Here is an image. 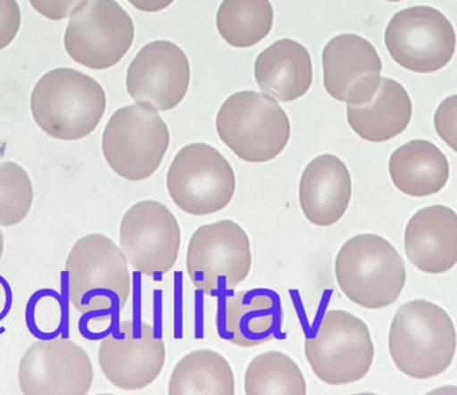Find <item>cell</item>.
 I'll list each match as a JSON object with an SVG mask.
<instances>
[{
	"label": "cell",
	"instance_id": "6da1fadb",
	"mask_svg": "<svg viewBox=\"0 0 457 395\" xmlns=\"http://www.w3.org/2000/svg\"><path fill=\"white\" fill-rule=\"evenodd\" d=\"M67 294L83 316H114L131 292L129 262L122 249L104 234L80 238L67 257Z\"/></svg>",
	"mask_w": 457,
	"mask_h": 395
},
{
	"label": "cell",
	"instance_id": "7a4b0ae2",
	"mask_svg": "<svg viewBox=\"0 0 457 395\" xmlns=\"http://www.w3.org/2000/svg\"><path fill=\"white\" fill-rule=\"evenodd\" d=\"M456 346L445 309L424 300L400 306L389 330V353L400 372L415 380L437 377L453 364Z\"/></svg>",
	"mask_w": 457,
	"mask_h": 395
},
{
	"label": "cell",
	"instance_id": "3957f363",
	"mask_svg": "<svg viewBox=\"0 0 457 395\" xmlns=\"http://www.w3.org/2000/svg\"><path fill=\"white\" fill-rule=\"evenodd\" d=\"M106 104L104 87L74 69L47 72L31 94L35 123L59 141H79L90 136L104 118Z\"/></svg>",
	"mask_w": 457,
	"mask_h": 395
},
{
	"label": "cell",
	"instance_id": "277c9868",
	"mask_svg": "<svg viewBox=\"0 0 457 395\" xmlns=\"http://www.w3.org/2000/svg\"><path fill=\"white\" fill-rule=\"evenodd\" d=\"M335 271L345 297L370 310L396 302L407 281L402 255L376 234L348 239L336 257Z\"/></svg>",
	"mask_w": 457,
	"mask_h": 395
},
{
	"label": "cell",
	"instance_id": "5b68a950",
	"mask_svg": "<svg viewBox=\"0 0 457 395\" xmlns=\"http://www.w3.org/2000/svg\"><path fill=\"white\" fill-rule=\"evenodd\" d=\"M225 144L249 163L278 157L290 139L289 117L276 99L257 91H239L222 103L216 119Z\"/></svg>",
	"mask_w": 457,
	"mask_h": 395
},
{
	"label": "cell",
	"instance_id": "8992f818",
	"mask_svg": "<svg viewBox=\"0 0 457 395\" xmlns=\"http://www.w3.org/2000/svg\"><path fill=\"white\" fill-rule=\"evenodd\" d=\"M170 144V133L157 110L130 104L117 110L102 136L107 165L128 181L149 179L160 169Z\"/></svg>",
	"mask_w": 457,
	"mask_h": 395
},
{
	"label": "cell",
	"instance_id": "52a82bcc",
	"mask_svg": "<svg viewBox=\"0 0 457 395\" xmlns=\"http://www.w3.org/2000/svg\"><path fill=\"white\" fill-rule=\"evenodd\" d=\"M305 357L316 377L330 386L361 381L375 358L367 324L344 310L322 316L313 337L305 340Z\"/></svg>",
	"mask_w": 457,
	"mask_h": 395
},
{
	"label": "cell",
	"instance_id": "ba28073f",
	"mask_svg": "<svg viewBox=\"0 0 457 395\" xmlns=\"http://www.w3.org/2000/svg\"><path fill=\"white\" fill-rule=\"evenodd\" d=\"M187 268L197 292L211 297L233 292L252 270L246 231L228 219L201 226L190 238Z\"/></svg>",
	"mask_w": 457,
	"mask_h": 395
},
{
	"label": "cell",
	"instance_id": "9c48e42d",
	"mask_svg": "<svg viewBox=\"0 0 457 395\" xmlns=\"http://www.w3.org/2000/svg\"><path fill=\"white\" fill-rule=\"evenodd\" d=\"M236 184L227 158L206 144H190L179 150L166 178L171 201L182 211L197 217L227 209Z\"/></svg>",
	"mask_w": 457,
	"mask_h": 395
},
{
	"label": "cell",
	"instance_id": "30bf717a",
	"mask_svg": "<svg viewBox=\"0 0 457 395\" xmlns=\"http://www.w3.org/2000/svg\"><path fill=\"white\" fill-rule=\"evenodd\" d=\"M386 45L399 66L418 74L445 69L456 50V34L445 13L428 5L405 8L392 16Z\"/></svg>",
	"mask_w": 457,
	"mask_h": 395
},
{
	"label": "cell",
	"instance_id": "8fae6325",
	"mask_svg": "<svg viewBox=\"0 0 457 395\" xmlns=\"http://www.w3.org/2000/svg\"><path fill=\"white\" fill-rule=\"evenodd\" d=\"M134 40V23L115 0H91L70 19L64 48L77 63L93 70L112 69Z\"/></svg>",
	"mask_w": 457,
	"mask_h": 395
},
{
	"label": "cell",
	"instance_id": "7c38bea8",
	"mask_svg": "<svg viewBox=\"0 0 457 395\" xmlns=\"http://www.w3.org/2000/svg\"><path fill=\"white\" fill-rule=\"evenodd\" d=\"M120 238L129 265L144 276H163L179 259L181 227L161 202L149 199L133 204L123 215Z\"/></svg>",
	"mask_w": 457,
	"mask_h": 395
},
{
	"label": "cell",
	"instance_id": "4fadbf2b",
	"mask_svg": "<svg viewBox=\"0 0 457 395\" xmlns=\"http://www.w3.org/2000/svg\"><path fill=\"white\" fill-rule=\"evenodd\" d=\"M98 361L106 380L122 391H141L152 385L166 362V346L152 325L122 321L98 349Z\"/></svg>",
	"mask_w": 457,
	"mask_h": 395
},
{
	"label": "cell",
	"instance_id": "5bb4252c",
	"mask_svg": "<svg viewBox=\"0 0 457 395\" xmlns=\"http://www.w3.org/2000/svg\"><path fill=\"white\" fill-rule=\"evenodd\" d=\"M18 377L24 395H85L93 385L94 367L79 345L59 338L29 346Z\"/></svg>",
	"mask_w": 457,
	"mask_h": 395
},
{
	"label": "cell",
	"instance_id": "9a60e30c",
	"mask_svg": "<svg viewBox=\"0 0 457 395\" xmlns=\"http://www.w3.org/2000/svg\"><path fill=\"white\" fill-rule=\"evenodd\" d=\"M190 85V64L187 53L169 40L145 45L131 62L126 87L131 98L157 111L176 109Z\"/></svg>",
	"mask_w": 457,
	"mask_h": 395
},
{
	"label": "cell",
	"instance_id": "2e32d148",
	"mask_svg": "<svg viewBox=\"0 0 457 395\" xmlns=\"http://www.w3.org/2000/svg\"><path fill=\"white\" fill-rule=\"evenodd\" d=\"M322 67L327 93L346 104H359L378 90L383 62L372 43L359 35L344 34L325 45Z\"/></svg>",
	"mask_w": 457,
	"mask_h": 395
},
{
	"label": "cell",
	"instance_id": "e0dca14e",
	"mask_svg": "<svg viewBox=\"0 0 457 395\" xmlns=\"http://www.w3.org/2000/svg\"><path fill=\"white\" fill-rule=\"evenodd\" d=\"M282 319L284 311L276 292L241 290L225 298L219 316L220 333L239 348H255L274 340Z\"/></svg>",
	"mask_w": 457,
	"mask_h": 395
},
{
	"label": "cell",
	"instance_id": "ac0fdd59",
	"mask_svg": "<svg viewBox=\"0 0 457 395\" xmlns=\"http://www.w3.org/2000/svg\"><path fill=\"white\" fill-rule=\"evenodd\" d=\"M298 198L312 225H336L345 215L352 198L351 173L345 163L332 154L314 158L301 176Z\"/></svg>",
	"mask_w": 457,
	"mask_h": 395
},
{
	"label": "cell",
	"instance_id": "d6986e66",
	"mask_svg": "<svg viewBox=\"0 0 457 395\" xmlns=\"http://www.w3.org/2000/svg\"><path fill=\"white\" fill-rule=\"evenodd\" d=\"M408 259L427 274H443L457 263V214L447 206L416 212L405 228Z\"/></svg>",
	"mask_w": 457,
	"mask_h": 395
},
{
	"label": "cell",
	"instance_id": "ffe728a7",
	"mask_svg": "<svg viewBox=\"0 0 457 395\" xmlns=\"http://www.w3.org/2000/svg\"><path fill=\"white\" fill-rule=\"evenodd\" d=\"M346 118L360 138L384 144L404 133L412 118V101L399 82L381 77L372 98L364 103L346 104Z\"/></svg>",
	"mask_w": 457,
	"mask_h": 395
},
{
	"label": "cell",
	"instance_id": "44dd1931",
	"mask_svg": "<svg viewBox=\"0 0 457 395\" xmlns=\"http://www.w3.org/2000/svg\"><path fill=\"white\" fill-rule=\"evenodd\" d=\"M254 77L261 91L276 101L300 99L313 82L311 53L295 40H277L255 59Z\"/></svg>",
	"mask_w": 457,
	"mask_h": 395
},
{
	"label": "cell",
	"instance_id": "7402d4cb",
	"mask_svg": "<svg viewBox=\"0 0 457 395\" xmlns=\"http://www.w3.org/2000/svg\"><path fill=\"white\" fill-rule=\"evenodd\" d=\"M389 174L395 186L404 194L429 197L447 185L450 163L434 144L416 139L395 150L389 160Z\"/></svg>",
	"mask_w": 457,
	"mask_h": 395
},
{
	"label": "cell",
	"instance_id": "603a6c76",
	"mask_svg": "<svg viewBox=\"0 0 457 395\" xmlns=\"http://www.w3.org/2000/svg\"><path fill=\"white\" fill-rule=\"evenodd\" d=\"M168 393L170 395H234L236 383L230 365L217 351H192L171 373Z\"/></svg>",
	"mask_w": 457,
	"mask_h": 395
},
{
	"label": "cell",
	"instance_id": "cb8c5ba5",
	"mask_svg": "<svg viewBox=\"0 0 457 395\" xmlns=\"http://www.w3.org/2000/svg\"><path fill=\"white\" fill-rule=\"evenodd\" d=\"M273 19L270 0H224L217 12V29L228 45L246 48L268 37Z\"/></svg>",
	"mask_w": 457,
	"mask_h": 395
},
{
	"label": "cell",
	"instance_id": "d4e9b609",
	"mask_svg": "<svg viewBox=\"0 0 457 395\" xmlns=\"http://www.w3.org/2000/svg\"><path fill=\"white\" fill-rule=\"evenodd\" d=\"M246 395H305L306 383L298 365L281 351L255 357L245 373Z\"/></svg>",
	"mask_w": 457,
	"mask_h": 395
},
{
	"label": "cell",
	"instance_id": "484cf974",
	"mask_svg": "<svg viewBox=\"0 0 457 395\" xmlns=\"http://www.w3.org/2000/svg\"><path fill=\"white\" fill-rule=\"evenodd\" d=\"M34 187L29 174L13 162H0V227H12L29 215Z\"/></svg>",
	"mask_w": 457,
	"mask_h": 395
},
{
	"label": "cell",
	"instance_id": "4316f807",
	"mask_svg": "<svg viewBox=\"0 0 457 395\" xmlns=\"http://www.w3.org/2000/svg\"><path fill=\"white\" fill-rule=\"evenodd\" d=\"M435 128L440 138L457 152V95L445 98L435 112Z\"/></svg>",
	"mask_w": 457,
	"mask_h": 395
},
{
	"label": "cell",
	"instance_id": "83f0119b",
	"mask_svg": "<svg viewBox=\"0 0 457 395\" xmlns=\"http://www.w3.org/2000/svg\"><path fill=\"white\" fill-rule=\"evenodd\" d=\"M21 7L16 0H0V50L10 45L21 29Z\"/></svg>",
	"mask_w": 457,
	"mask_h": 395
},
{
	"label": "cell",
	"instance_id": "f1b7e54d",
	"mask_svg": "<svg viewBox=\"0 0 457 395\" xmlns=\"http://www.w3.org/2000/svg\"><path fill=\"white\" fill-rule=\"evenodd\" d=\"M29 3L40 15L59 21L77 13L87 0H29Z\"/></svg>",
	"mask_w": 457,
	"mask_h": 395
},
{
	"label": "cell",
	"instance_id": "f546056e",
	"mask_svg": "<svg viewBox=\"0 0 457 395\" xmlns=\"http://www.w3.org/2000/svg\"><path fill=\"white\" fill-rule=\"evenodd\" d=\"M11 302H12V295H11L8 282L0 276V325H2L3 319L5 318L8 311H10ZM2 332H4V329L0 326V333Z\"/></svg>",
	"mask_w": 457,
	"mask_h": 395
},
{
	"label": "cell",
	"instance_id": "4dcf8cb0",
	"mask_svg": "<svg viewBox=\"0 0 457 395\" xmlns=\"http://www.w3.org/2000/svg\"><path fill=\"white\" fill-rule=\"evenodd\" d=\"M173 2L174 0H129V3H131L137 10L144 12H158L165 10Z\"/></svg>",
	"mask_w": 457,
	"mask_h": 395
},
{
	"label": "cell",
	"instance_id": "1f68e13d",
	"mask_svg": "<svg viewBox=\"0 0 457 395\" xmlns=\"http://www.w3.org/2000/svg\"><path fill=\"white\" fill-rule=\"evenodd\" d=\"M3 251H4V235L0 230V259H2Z\"/></svg>",
	"mask_w": 457,
	"mask_h": 395
},
{
	"label": "cell",
	"instance_id": "d6a6232c",
	"mask_svg": "<svg viewBox=\"0 0 457 395\" xmlns=\"http://www.w3.org/2000/svg\"><path fill=\"white\" fill-rule=\"evenodd\" d=\"M386 2H402V0H386Z\"/></svg>",
	"mask_w": 457,
	"mask_h": 395
}]
</instances>
